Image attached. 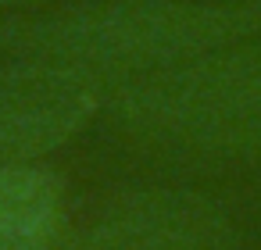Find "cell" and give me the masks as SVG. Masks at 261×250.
Masks as SVG:
<instances>
[{"label": "cell", "mask_w": 261, "mask_h": 250, "mask_svg": "<svg viewBox=\"0 0 261 250\" xmlns=\"http://www.w3.org/2000/svg\"><path fill=\"white\" fill-rule=\"evenodd\" d=\"M261 40V0H115L0 25L11 58L58 61L111 90Z\"/></svg>", "instance_id": "6da1fadb"}, {"label": "cell", "mask_w": 261, "mask_h": 250, "mask_svg": "<svg viewBox=\"0 0 261 250\" xmlns=\"http://www.w3.org/2000/svg\"><path fill=\"white\" fill-rule=\"evenodd\" d=\"M61 250H243V232L200 189L125 186L75 211Z\"/></svg>", "instance_id": "3957f363"}, {"label": "cell", "mask_w": 261, "mask_h": 250, "mask_svg": "<svg viewBox=\"0 0 261 250\" xmlns=\"http://www.w3.org/2000/svg\"><path fill=\"white\" fill-rule=\"evenodd\" d=\"M111 86L90 72L11 58L0 65V168L36 164L75 140L108 104Z\"/></svg>", "instance_id": "277c9868"}, {"label": "cell", "mask_w": 261, "mask_h": 250, "mask_svg": "<svg viewBox=\"0 0 261 250\" xmlns=\"http://www.w3.org/2000/svg\"><path fill=\"white\" fill-rule=\"evenodd\" d=\"M47 4V0H0V11H11V8H36Z\"/></svg>", "instance_id": "8992f818"}, {"label": "cell", "mask_w": 261, "mask_h": 250, "mask_svg": "<svg viewBox=\"0 0 261 250\" xmlns=\"http://www.w3.org/2000/svg\"><path fill=\"white\" fill-rule=\"evenodd\" d=\"M75 218L68 179L47 164L0 168V250H61Z\"/></svg>", "instance_id": "5b68a950"}, {"label": "cell", "mask_w": 261, "mask_h": 250, "mask_svg": "<svg viewBox=\"0 0 261 250\" xmlns=\"http://www.w3.org/2000/svg\"><path fill=\"white\" fill-rule=\"evenodd\" d=\"M115 125L190 157H261V40L211 50L108 93Z\"/></svg>", "instance_id": "7a4b0ae2"}]
</instances>
